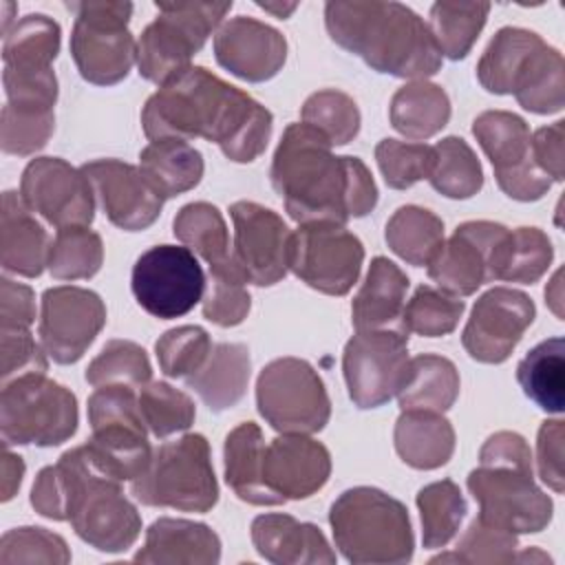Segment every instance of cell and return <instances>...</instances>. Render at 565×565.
<instances>
[{
    "label": "cell",
    "mask_w": 565,
    "mask_h": 565,
    "mask_svg": "<svg viewBox=\"0 0 565 565\" xmlns=\"http://www.w3.org/2000/svg\"><path fill=\"white\" fill-rule=\"evenodd\" d=\"M157 18L137 42L139 75L163 86L185 73L232 2H157Z\"/></svg>",
    "instance_id": "52a82bcc"
},
{
    "label": "cell",
    "mask_w": 565,
    "mask_h": 565,
    "mask_svg": "<svg viewBox=\"0 0 565 565\" xmlns=\"http://www.w3.org/2000/svg\"><path fill=\"white\" fill-rule=\"evenodd\" d=\"M225 481L234 494L252 505H280L263 481L265 441L254 422H243L225 437Z\"/></svg>",
    "instance_id": "1f68e13d"
},
{
    "label": "cell",
    "mask_w": 565,
    "mask_h": 565,
    "mask_svg": "<svg viewBox=\"0 0 565 565\" xmlns=\"http://www.w3.org/2000/svg\"><path fill=\"white\" fill-rule=\"evenodd\" d=\"M0 358H2V384L26 375L46 371V351L38 344L29 329L0 327Z\"/></svg>",
    "instance_id": "680465c9"
},
{
    "label": "cell",
    "mask_w": 565,
    "mask_h": 565,
    "mask_svg": "<svg viewBox=\"0 0 565 565\" xmlns=\"http://www.w3.org/2000/svg\"><path fill=\"white\" fill-rule=\"evenodd\" d=\"M532 298L512 287H492L475 302L461 333L468 355L483 364L505 362L534 322Z\"/></svg>",
    "instance_id": "44dd1931"
},
{
    "label": "cell",
    "mask_w": 565,
    "mask_h": 565,
    "mask_svg": "<svg viewBox=\"0 0 565 565\" xmlns=\"http://www.w3.org/2000/svg\"><path fill=\"white\" fill-rule=\"evenodd\" d=\"M406 291L408 276L393 260L375 256L351 305L353 327L358 331L402 329Z\"/></svg>",
    "instance_id": "f1b7e54d"
},
{
    "label": "cell",
    "mask_w": 565,
    "mask_h": 565,
    "mask_svg": "<svg viewBox=\"0 0 565 565\" xmlns=\"http://www.w3.org/2000/svg\"><path fill=\"white\" fill-rule=\"evenodd\" d=\"M95 199L113 225L126 232L150 227L163 207V196L150 185L137 166L119 159H95L82 166Z\"/></svg>",
    "instance_id": "7402d4cb"
},
{
    "label": "cell",
    "mask_w": 565,
    "mask_h": 565,
    "mask_svg": "<svg viewBox=\"0 0 565 565\" xmlns=\"http://www.w3.org/2000/svg\"><path fill=\"white\" fill-rule=\"evenodd\" d=\"M0 475H2V479H0L2 501H9L20 490V483H22V477H24V461H22L20 455H13L9 450V446H4V450H2Z\"/></svg>",
    "instance_id": "be15d7a7"
},
{
    "label": "cell",
    "mask_w": 565,
    "mask_h": 565,
    "mask_svg": "<svg viewBox=\"0 0 565 565\" xmlns=\"http://www.w3.org/2000/svg\"><path fill=\"white\" fill-rule=\"evenodd\" d=\"M362 260L360 238L340 223H302L291 232L289 269L320 294H349L360 276Z\"/></svg>",
    "instance_id": "4fadbf2b"
},
{
    "label": "cell",
    "mask_w": 565,
    "mask_h": 565,
    "mask_svg": "<svg viewBox=\"0 0 565 565\" xmlns=\"http://www.w3.org/2000/svg\"><path fill=\"white\" fill-rule=\"evenodd\" d=\"M510 230L492 221H466L428 263V276L439 289L463 298L483 282L497 280Z\"/></svg>",
    "instance_id": "e0dca14e"
},
{
    "label": "cell",
    "mask_w": 565,
    "mask_h": 565,
    "mask_svg": "<svg viewBox=\"0 0 565 565\" xmlns=\"http://www.w3.org/2000/svg\"><path fill=\"white\" fill-rule=\"evenodd\" d=\"M331 141L309 124H289L271 161V185L289 216L302 223L344 225L377 205V185L358 157H335Z\"/></svg>",
    "instance_id": "7a4b0ae2"
},
{
    "label": "cell",
    "mask_w": 565,
    "mask_h": 565,
    "mask_svg": "<svg viewBox=\"0 0 565 565\" xmlns=\"http://www.w3.org/2000/svg\"><path fill=\"white\" fill-rule=\"evenodd\" d=\"M408 362L402 329L355 331L342 355L349 397L358 408H377L397 395Z\"/></svg>",
    "instance_id": "2e32d148"
},
{
    "label": "cell",
    "mask_w": 565,
    "mask_h": 565,
    "mask_svg": "<svg viewBox=\"0 0 565 565\" xmlns=\"http://www.w3.org/2000/svg\"><path fill=\"white\" fill-rule=\"evenodd\" d=\"M256 404L278 433L311 435L327 426L331 402L318 371L300 358H276L256 380Z\"/></svg>",
    "instance_id": "8fae6325"
},
{
    "label": "cell",
    "mask_w": 565,
    "mask_h": 565,
    "mask_svg": "<svg viewBox=\"0 0 565 565\" xmlns=\"http://www.w3.org/2000/svg\"><path fill=\"white\" fill-rule=\"evenodd\" d=\"M435 148L430 185L448 199H470L483 185V170L472 148L461 137H444Z\"/></svg>",
    "instance_id": "b9f144b4"
},
{
    "label": "cell",
    "mask_w": 565,
    "mask_h": 565,
    "mask_svg": "<svg viewBox=\"0 0 565 565\" xmlns=\"http://www.w3.org/2000/svg\"><path fill=\"white\" fill-rule=\"evenodd\" d=\"M329 475L331 455L309 435L282 433L265 446L263 481L280 503L316 494Z\"/></svg>",
    "instance_id": "cb8c5ba5"
},
{
    "label": "cell",
    "mask_w": 565,
    "mask_h": 565,
    "mask_svg": "<svg viewBox=\"0 0 565 565\" xmlns=\"http://www.w3.org/2000/svg\"><path fill=\"white\" fill-rule=\"evenodd\" d=\"M60 24L44 13H29L4 33L2 60L9 68H51L60 53Z\"/></svg>",
    "instance_id": "74e56055"
},
{
    "label": "cell",
    "mask_w": 565,
    "mask_h": 565,
    "mask_svg": "<svg viewBox=\"0 0 565 565\" xmlns=\"http://www.w3.org/2000/svg\"><path fill=\"white\" fill-rule=\"evenodd\" d=\"M216 62L245 82H267L285 66V35L247 15H236L221 24L214 35Z\"/></svg>",
    "instance_id": "603a6c76"
},
{
    "label": "cell",
    "mask_w": 565,
    "mask_h": 565,
    "mask_svg": "<svg viewBox=\"0 0 565 565\" xmlns=\"http://www.w3.org/2000/svg\"><path fill=\"white\" fill-rule=\"evenodd\" d=\"M137 501L152 508L181 512H207L218 501V483L210 457V444L199 433H188L161 444L148 468L130 481Z\"/></svg>",
    "instance_id": "8992f818"
},
{
    "label": "cell",
    "mask_w": 565,
    "mask_h": 565,
    "mask_svg": "<svg viewBox=\"0 0 565 565\" xmlns=\"http://www.w3.org/2000/svg\"><path fill=\"white\" fill-rule=\"evenodd\" d=\"M221 561L218 534L196 521L188 519H157L148 532L143 547L135 554V563H201L212 565Z\"/></svg>",
    "instance_id": "83f0119b"
},
{
    "label": "cell",
    "mask_w": 565,
    "mask_h": 565,
    "mask_svg": "<svg viewBox=\"0 0 565 565\" xmlns=\"http://www.w3.org/2000/svg\"><path fill=\"white\" fill-rule=\"evenodd\" d=\"M31 505L46 519L68 521L84 543L108 554L126 552L141 532V516L121 481L106 475L86 446L66 450L55 466L38 472Z\"/></svg>",
    "instance_id": "3957f363"
},
{
    "label": "cell",
    "mask_w": 565,
    "mask_h": 565,
    "mask_svg": "<svg viewBox=\"0 0 565 565\" xmlns=\"http://www.w3.org/2000/svg\"><path fill=\"white\" fill-rule=\"evenodd\" d=\"M547 46L534 31L521 26L499 29L477 64L479 84L494 95H514Z\"/></svg>",
    "instance_id": "484cf974"
},
{
    "label": "cell",
    "mask_w": 565,
    "mask_h": 565,
    "mask_svg": "<svg viewBox=\"0 0 565 565\" xmlns=\"http://www.w3.org/2000/svg\"><path fill=\"white\" fill-rule=\"evenodd\" d=\"M514 561H519V563H550L552 558L547 556V554H543V552H539L536 547H530V550H523V552H516V556H514Z\"/></svg>",
    "instance_id": "003e7915"
},
{
    "label": "cell",
    "mask_w": 565,
    "mask_h": 565,
    "mask_svg": "<svg viewBox=\"0 0 565 565\" xmlns=\"http://www.w3.org/2000/svg\"><path fill=\"white\" fill-rule=\"evenodd\" d=\"M472 135L492 163L499 188L514 201H539L552 179L536 166L530 148V128L508 110H486L472 121Z\"/></svg>",
    "instance_id": "9a60e30c"
},
{
    "label": "cell",
    "mask_w": 565,
    "mask_h": 565,
    "mask_svg": "<svg viewBox=\"0 0 565 565\" xmlns=\"http://www.w3.org/2000/svg\"><path fill=\"white\" fill-rule=\"evenodd\" d=\"M514 97L525 110L536 115H552L565 106V66L558 49L547 46L541 62Z\"/></svg>",
    "instance_id": "9f6ffc18"
},
{
    "label": "cell",
    "mask_w": 565,
    "mask_h": 565,
    "mask_svg": "<svg viewBox=\"0 0 565 565\" xmlns=\"http://www.w3.org/2000/svg\"><path fill=\"white\" fill-rule=\"evenodd\" d=\"M20 196L26 207L46 223L62 227H88L95 216V192L82 168L60 157L29 161L20 181Z\"/></svg>",
    "instance_id": "ac0fdd59"
},
{
    "label": "cell",
    "mask_w": 565,
    "mask_h": 565,
    "mask_svg": "<svg viewBox=\"0 0 565 565\" xmlns=\"http://www.w3.org/2000/svg\"><path fill=\"white\" fill-rule=\"evenodd\" d=\"M139 170L163 199H172L199 185L205 163L188 141L157 139L139 152Z\"/></svg>",
    "instance_id": "836d02e7"
},
{
    "label": "cell",
    "mask_w": 565,
    "mask_h": 565,
    "mask_svg": "<svg viewBox=\"0 0 565 565\" xmlns=\"http://www.w3.org/2000/svg\"><path fill=\"white\" fill-rule=\"evenodd\" d=\"M247 282V276L232 254L210 265V289L203 300V316L218 327L241 324L252 307Z\"/></svg>",
    "instance_id": "ee69618b"
},
{
    "label": "cell",
    "mask_w": 565,
    "mask_h": 565,
    "mask_svg": "<svg viewBox=\"0 0 565 565\" xmlns=\"http://www.w3.org/2000/svg\"><path fill=\"white\" fill-rule=\"evenodd\" d=\"M417 508L422 516V543L428 550L448 545L468 512L459 486L450 479L424 486L417 492Z\"/></svg>",
    "instance_id": "ab89813d"
},
{
    "label": "cell",
    "mask_w": 565,
    "mask_h": 565,
    "mask_svg": "<svg viewBox=\"0 0 565 565\" xmlns=\"http://www.w3.org/2000/svg\"><path fill=\"white\" fill-rule=\"evenodd\" d=\"M75 13L71 55L79 75L95 86H113L128 77L137 62V42L128 31L130 2H71Z\"/></svg>",
    "instance_id": "30bf717a"
},
{
    "label": "cell",
    "mask_w": 565,
    "mask_h": 565,
    "mask_svg": "<svg viewBox=\"0 0 565 565\" xmlns=\"http://www.w3.org/2000/svg\"><path fill=\"white\" fill-rule=\"evenodd\" d=\"M256 4H258L260 9L274 13V15L280 18V20L289 18L291 11H296V7H298V2H256Z\"/></svg>",
    "instance_id": "03108f58"
},
{
    "label": "cell",
    "mask_w": 565,
    "mask_h": 565,
    "mask_svg": "<svg viewBox=\"0 0 565 565\" xmlns=\"http://www.w3.org/2000/svg\"><path fill=\"white\" fill-rule=\"evenodd\" d=\"M459 395L457 366L441 355L422 353L408 358L404 380L397 391L402 411H448Z\"/></svg>",
    "instance_id": "d6a6232c"
},
{
    "label": "cell",
    "mask_w": 565,
    "mask_h": 565,
    "mask_svg": "<svg viewBox=\"0 0 565 565\" xmlns=\"http://www.w3.org/2000/svg\"><path fill=\"white\" fill-rule=\"evenodd\" d=\"M249 373V349L241 342H218L201 369L185 377V384L212 413H223L243 399Z\"/></svg>",
    "instance_id": "f546056e"
},
{
    "label": "cell",
    "mask_w": 565,
    "mask_h": 565,
    "mask_svg": "<svg viewBox=\"0 0 565 565\" xmlns=\"http://www.w3.org/2000/svg\"><path fill=\"white\" fill-rule=\"evenodd\" d=\"M130 285L150 316L172 320L192 311L203 298L205 276L188 247L154 245L135 260Z\"/></svg>",
    "instance_id": "5bb4252c"
},
{
    "label": "cell",
    "mask_w": 565,
    "mask_h": 565,
    "mask_svg": "<svg viewBox=\"0 0 565 565\" xmlns=\"http://www.w3.org/2000/svg\"><path fill=\"white\" fill-rule=\"evenodd\" d=\"M468 490L479 503V519L514 534H534L552 521L554 503L536 486L532 466L481 463L468 475Z\"/></svg>",
    "instance_id": "7c38bea8"
},
{
    "label": "cell",
    "mask_w": 565,
    "mask_h": 565,
    "mask_svg": "<svg viewBox=\"0 0 565 565\" xmlns=\"http://www.w3.org/2000/svg\"><path fill=\"white\" fill-rule=\"evenodd\" d=\"M7 104L51 108L57 102V77L51 68H9L2 73Z\"/></svg>",
    "instance_id": "6f0895ef"
},
{
    "label": "cell",
    "mask_w": 565,
    "mask_h": 565,
    "mask_svg": "<svg viewBox=\"0 0 565 565\" xmlns=\"http://www.w3.org/2000/svg\"><path fill=\"white\" fill-rule=\"evenodd\" d=\"M300 117L305 124L320 130L331 146H344L353 141L360 130V110L353 97L342 90L324 88L307 97Z\"/></svg>",
    "instance_id": "681fc988"
},
{
    "label": "cell",
    "mask_w": 565,
    "mask_h": 565,
    "mask_svg": "<svg viewBox=\"0 0 565 565\" xmlns=\"http://www.w3.org/2000/svg\"><path fill=\"white\" fill-rule=\"evenodd\" d=\"M563 143H565V121L563 119L539 128L530 139V148H532V157H534L536 166L552 181H563V177H565Z\"/></svg>",
    "instance_id": "94428289"
},
{
    "label": "cell",
    "mask_w": 565,
    "mask_h": 565,
    "mask_svg": "<svg viewBox=\"0 0 565 565\" xmlns=\"http://www.w3.org/2000/svg\"><path fill=\"white\" fill-rule=\"evenodd\" d=\"M335 547L358 565H402L413 558V527L402 501L380 488L344 490L329 510Z\"/></svg>",
    "instance_id": "5b68a950"
},
{
    "label": "cell",
    "mask_w": 565,
    "mask_h": 565,
    "mask_svg": "<svg viewBox=\"0 0 565 565\" xmlns=\"http://www.w3.org/2000/svg\"><path fill=\"white\" fill-rule=\"evenodd\" d=\"M35 320L33 289L11 278L0 280V327L29 329Z\"/></svg>",
    "instance_id": "6125c7cd"
},
{
    "label": "cell",
    "mask_w": 565,
    "mask_h": 565,
    "mask_svg": "<svg viewBox=\"0 0 565 565\" xmlns=\"http://www.w3.org/2000/svg\"><path fill=\"white\" fill-rule=\"evenodd\" d=\"M210 333L196 324H183L168 329L157 342L154 353L161 371L168 377H188L201 369L212 351Z\"/></svg>",
    "instance_id": "f5cc1de1"
},
{
    "label": "cell",
    "mask_w": 565,
    "mask_h": 565,
    "mask_svg": "<svg viewBox=\"0 0 565 565\" xmlns=\"http://www.w3.org/2000/svg\"><path fill=\"white\" fill-rule=\"evenodd\" d=\"M172 232L207 265H216L232 254L225 218L212 203L194 201L183 205L172 221Z\"/></svg>",
    "instance_id": "60d3db41"
},
{
    "label": "cell",
    "mask_w": 565,
    "mask_h": 565,
    "mask_svg": "<svg viewBox=\"0 0 565 565\" xmlns=\"http://www.w3.org/2000/svg\"><path fill=\"white\" fill-rule=\"evenodd\" d=\"M516 380L523 393L545 413H563L565 404V342L547 338L516 366Z\"/></svg>",
    "instance_id": "d590c367"
},
{
    "label": "cell",
    "mask_w": 565,
    "mask_h": 565,
    "mask_svg": "<svg viewBox=\"0 0 565 565\" xmlns=\"http://www.w3.org/2000/svg\"><path fill=\"white\" fill-rule=\"evenodd\" d=\"M466 302L444 289L419 285L413 298L404 305L402 329L424 338H439L455 331L463 316Z\"/></svg>",
    "instance_id": "f6af8a7d"
},
{
    "label": "cell",
    "mask_w": 565,
    "mask_h": 565,
    "mask_svg": "<svg viewBox=\"0 0 565 565\" xmlns=\"http://www.w3.org/2000/svg\"><path fill=\"white\" fill-rule=\"evenodd\" d=\"M104 263L102 236L88 227H62L51 241L46 267L57 280L93 278Z\"/></svg>",
    "instance_id": "7bdbcfd3"
},
{
    "label": "cell",
    "mask_w": 565,
    "mask_h": 565,
    "mask_svg": "<svg viewBox=\"0 0 565 565\" xmlns=\"http://www.w3.org/2000/svg\"><path fill=\"white\" fill-rule=\"evenodd\" d=\"M71 552L66 541L46 527H13L0 539V565L15 563H53L66 565Z\"/></svg>",
    "instance_id": "11a10c76"
},
{
    "label": "cell",
    "mask_w": 565,
    "mask_h": 565,
    "mask_svg": "<svg viewBox=\"0 0 565 565\" xmlns=\"http://www.w3.org/2000/svg\"><path fill=\"white\" fill-rule=\"evenodd\" d=\"M545 302L554 311V316L558 320H563V316H565V311H563V269H556V274L547 282V287H545Z\"/></svg>",
    "instance_id": "e7e4bbea"
},
{
    "label": "cell",
    "mask_w": 565,
    "mask_h": 565,
    "mask_svg": "<svg viewBox=\"0 0 565 565\" xmlns=\"http://www.w3.org/2000/svg\"><path fill=\"white\" fill-rule=\"evenodd\" d=\"M554 258V247L550 236L539 227H516L510 230L497 280L532 285L550 267Z\"/></svg>",
    "instance_id": "bcb514c9"
},
{
    "label": "cell",
    "mask_w": 565,
    "mask_h": 565,
    "mask_svg": "<svg viewBox=\"0 0 565 565\" xmlns=\"http://www.w3.org/2000/svg\"><path fill=\"white\" fill-rule=\"evenodd\" d=\"M375 159L386 185L393 190H406L430 177L435 166V148L426 143L382 139L375 146Z\"/></svg>",
    "instance_id": "db71d44e"
},
{
    "label": "cell",
    "mask_w": 565,
    "mask_h": 565,
    "mask_svg": "<svg viewBox=\"0 0 565 565\" xmlns=\"http://www.w3.org/2000/svg\"><path fill=\"white\" fill-rule=\"evenodd\" d=\"M55 130L51 108H31L4 104L0 119V146L4 154L29 157L46 146Z\"/></svg>",
    "instance_id": "f907efd6"
},
{
    "label": "cell",
    "mask_w": 565,
    "mask_h": 565,
    "mask_svg": "<svg viewBox=\"0 0 565 565\" xmlns=\"http://www.w3.org/2000/svg\"><path fill=\"white\" fill-rule=\"evenodd\" d=\"M252 543L256 552L276 565H331L335 552L313 523H302L291 514L269 512L252 521Z\"/></svg>",
    "instance_id": "d4e9b609"
},
{
    "label": "cell",
    "mask_w": 565,
    "mask_h": 565,
    "mask_svg": "<svg viewBox=\"0 0 565 565\" xmlns=\"http://www.w3.org/2000/svg\"><path fill=\"white\" fill-rule=\"evenodd\" d=\"M563 439L565 426L561 419H545L536 437V466L541 481L554 492L565 490V470H563Z\"/></svg>",
    "instance_id": "91938a15"
},
{
    "label": "cell",
    "mask_w": 565,
    "mask_h": 565,
    "mask_svg": "<svg viewBox=\"0 0 565 565\" xmlns=\"http://www.w3.org/2000/svg\"><path fill=\"white\" fill-rule=\"evenodd\" d=\"M152 366L146 351L132 340H110L86 369V382L93 386L124 384L141 388L150 382Z\"/></svg>",
    "instance_id": "7dc6e473"
},
{
    "label": "cell",
    "mask_w": 565,
    "mask_h": 565,
    "mask_svg": "<svg viewBox=\"0 0 565 565\" xmlns=\"http://www.w3.org/2000/svg\"><path fill=\"white\" fill-rule=\"evenodd\" d=\"M388 117L393 128L408 139H428L450 119V99L439 84L413 79L395 90Z\"/></svg>",
    "instance_id": "e575fe53"
},
{
    "label": "cell",
    "mask_w": 565,
    "mask_h": 565,
    "mask_svg": "<svg viewBox=\"0 0 565 565\" xmlns=\"http://www.w3.org/2000/svg\"><path fill=\"white\" fill-rule=\"evenodd\" d=\"M324 24L338 46L377 73L426 79L441 68L428 22L402 2H327Z\"/></svg>",
    "instance_id": "277c9868"
},
{
    "label": "cell",
    "mask_w": 565,
    "mask_h": 565,
    "mask_svg": "<svg viewBox=\"0 0 565 565\" xmlns=\"http://www.w3.org/2000/svg\"><path fill=\"white\" fill-rule=\"evenodd\" d=\"M77 430L75 395L44 373L2 384L0 433L4 446H60Z\"/></svg>",
    "instance_id": "ba28073f"
},
{
    "label": "cell",
    "mask_w": 565,
    "mask_h": 565,
    "mask_svg": "<svg viewBox=\"0 0 565 565\" xmlns=\"http://www.w3.org/2000/svg\"><path fill=\"white\" fill-rule=\"evenodd\" d=\"M88 422L93 437L84 446L90 459L121 483L135 481L152 459L148 426L135 388L124 384L97 386L88 397Z\"/></svg>",
    "instance_id": "9c48e42d"
},
{
    "label": "cell",
    "mask_w": 565,
    "mask_h": 565,
    "mask_svg": "<svg viewBox=\"0 0 565 565\" xmlns=\"http://www.w3.org/2000/svg\"><path fill=\"white\" fill-rule=\"evenodd\" d=\"M234 221L232 256L256 287H271L289 271L291 230L274 210L254 203L236 201L230 205Z\"/></svg>",
    "instance_id": "ffe728a7"
},
{
    "label": "cell",
    "mask_w": 565,
    "mask_h": 565,
    "mask_svg": "<svg viewBox=\"0 0 565 565\" xmlns=\"http://www.w3.org/2000/svg\"><path fill=\"white\" fill-rule=\"evenodd\" d=\"M393 439L402 461L417 470L444 466L455 450L452 424L435 411H402Z\"/></svg>",
    "instance_id": "4dcf8cb0"
},
{
    "label": "cell",
    "mask_w": 565,
    "mask_h": 565,
    "mask_svg": "<svg viewBox=\"0 0 565 565\" xmlns=\"http://www.w3.org/2000/svg\"><path fill=\"white\" fill-rule=\"evenodd\" d=\"M141 126L150 141L203 137L230 161L249 163L265 152L274 117L245 90L203 66H190L148 97Z\"/></svg>",
    "instance_id": "6da1fadb"
},
{
    "label": "cell",
    "mask_w": 565,
    "mask_h": 565,
    "mask_svg": "<svg viewBox=\"0 0 565 565\" xmlns=\"http://www.w3.org/2000/svg\"><path fill=\"white\" fill-rule=\"evenodd\" d=\"M139 411L148 430L163 439L194 424V402L168 382H148L139 388Z\"/></svg>",
    "instance_id": "c3c4849f"
},
{
    "label": "cell",
    "mask_w": 565,
    "mask_h": 565,
    "mask_svg": "<svg viewBox=\"0 0 565 565\" xmlns=\"http://www.w3.org/2000/svg\"><path fill=\"white\" fill-rule=\"evenodd\" d=\"M384 238L402 260L424 267L444 245V223L426 207L402 205L386 221Z\"/></svg>",
    "instance_id": "8d00e7d4"
},
{
    "label": "cell",
    "mask_w": 565,
    "mask_h": 565,
    "mask_svg": "<svg viewBox=\"0 0 565 565\" xmlns=\"http://www.w3.org/2000/svg\"><path fill=\"white\" fill-rule=\"evenodd\" d=\"M49 249L51 241L44 225L18 192L7 190L0 207V263L4 271L35 278L46 267Z\"/></svg>",
    "instance_id": "4316f807"
},
{
    "label": "cell",
    "mask_w": 565,
    "mask_h": 565,
    "mask_svg": "<svg viewBox=\"0 0 565 565\" xmlns=\"http://www.w3.org/2000/svg\"><path fill=\"white\" fill-rule=\"evenodd\" d=\"M490 13L488 2H435L428 29L448 60H463L479 38Z\"/></svg>",
    "instance_id": "f35d334b"
},
{
    "label": "cell",
    "mask_w": 565,
    "mask_h": 565,
    "mask_svg": "<svg viewBox=\"0 0 565 565\" xmlns=\"http://www.w3.org/2000/svg\"><path fill=\"white\" fill-rule=\"evenodd\" d=\"M106 324V305L99 294L60 285L42 294L40 344L57 364L77 362Z\"/></svg>",
    "instance_id": "d6986e66"
},
{
    "label": "cell",
    "mask_w": 565,
    "mask_h": 565,
    "mask_svg": "<svg viewBox=\"0 0 565 565\" xmlns=\"http://www.w3.org/2000/svg\"><path fill=\"white\" fill-rule=\"evenodd\" d=\"M519 552L516 534L497 527L483 519H475L457 541L452 554H439L430 563H514Z\"/></svg>",
    "instance_id": "816d5d0a"
}]
</instances>
